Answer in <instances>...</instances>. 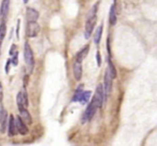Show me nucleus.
I'll use <instances>...</instances> for the list:
<instances>
[{"label":"nucleus","instance_id":"nucleus-1","mask_svg":"<svg viewBox=\"0 0 157 146\" xmlns=\"http://www.w3.org/2000/svg\"><path fill=\"white\" fill-rule=\"evenodd\" d=\"M98 109V105H97L96 103V100L95 99H93L92 101H90V103L88 104L87 109L85 110V112H84L83 114V117H82V122H87L88 120H90L93 118V116L95 115V113H96V110Z\"/></svg>","mask_w":157,"mask_h":146},{"label":"nucleus","instance_id":"nucleus-2","mask_svg":"<svg viewBox=\"0 0 157 146\" xmlns=\"http://www.w3.org/2000/svg\"><path fill=\"white\" fill-rule=\"evenodd\" d=\"M24 58L26 61L27 66L29 67V69H33V66H35V58H33V53L31 50L30 45H29L28 42H26L24 45Z\"/></svg>","mask_w":157,"mask_h":146},{"label":"nucleus","instance_id":"nucleus-3","mask_svg":"<svg viewBox=\"0 0 157 146\" xmlns=\"http://www.w3.org/2000/svg\"><path fill=\"white\" fill-rule=\"evenodd\" d=\"M94 99L96 100V103L98 105V107H102V104L107 99H105V87L102 86V84H99L97 86L96 94H95Z\"/></svg>","mask_w":157,"mask_h":146},{"label":"nucleus","instance_id":"nucleus-4","mask_svg":"<svg viewBox=\"0 0 157 146\" xmlns=\"http://www.w3.org/2000/svg\"><path fill=\"white\" fill-rule=\"evenodd\" d=\"M40 31V26L37 22H28L26 27V35L29 38H36Z\"/></svg>","mask_w":157,"mask_h":146},{"label":"nucleus","instance_id":"nucleus-5","mask_svg":"<svg viewBox=\"0 0 157 146\" xmlns=\"http://www.w3.org/2000/svg\"><path fill=\"white\" fill-rule=\"evenodd\" d=\"M16 101H17V107L18 110H24L27 109L28 107V98H27V92L26 90H23V92H20L17 94V97H16Z\"/></svg>","mask_w":157,"mask_h":146},{"label":"nucleus","instance_id":"nucleus-6","mask_svg":"<svg viewBox=\"0 0 157 146\" xmlns=\"http://www.w3.org/2000/svg\"><path fill=\"white\" fill-rule=\"evenodd\" d=\"M96 22H97V16L94 15V16H90L86 22V25H85V32H84V37L85 39H88L92 35L93 30H94V27L96 25Z\"/></svg>","mask_w":157,"mask_h":146},{"label":"nucleus","instance_id":"nucleus-7","mask_svg":"<svg viewBox=\"0 0 157 146\" xmlns=\"http://www.w3.org/2000/svg\"><path fill=\"white\" fill-rule=\"evenodd\" d=\"M112 77H111V73H110L109 69H107L105 71V99L108 98V96L110 95L111 92V88H112Z\"/></svg>","mask_w":157,"mask_h":146},{"label":"nucleus","instance_id":"nucleus-8","mask_svg":"<svg viewBox=\"0 0 157 146\" xmlns=\"http://www.w3.org/2000/svg\"><path fill=\"white\" fill-rule=\"evenodd\" d=\"M15 122H16V126H17L18 132L23 135L27 134V133H28V128H27V126H26V122L22 119V117H21V116H17Z\"/></svg>","mask_w":157,"mask_h":146},{"label":"nucleus","instance_id":"nucleus-9","mask_svg":"<svg viewBox=\"0 0 157 146\" xmlns=\"http://www.w3.org/2000/svg\"><path fill=\"white\" fill-rule=\"evenodd\" d=\"M8 132H9L10 137H13L17 132V126H16L15 118L13 115H10L9 117V125H8Z\"/></svg>","mask_w":157,"mask_h":146},{"label":"nucleus","instance_id":"nucleus-10","mask_svg":"<svg viewBox=\"0 0 157 146\" xmlns=\"http://www.w3.org/2000/svg\"><path fill=\"white\" fill-rule=\"evenodd\" d=\"M38 17H39V13L37 10L33 9V8H27L26 18L28 22H37Z\"/></svg>","mask_w":157,"mask_h":146},{"label":"nucleus","instance_id":"nucleus-11","mask_svg":"<svg viewBox=\"0 0 157 146\" xmlns=\"http://www.w3.org/2000/svg\"><path fill=\"white\" fill-rule=\"evenodd\" d=\"M73 77L76 81H80L82 77V66L81 62L78 61H75L73 63Z\"/></svg>","mask_w":157,"mask_h":146},{"label":"nucleus","instance_id":"nucleus-12","mask_svg":"<svg viewBox=\"0 0 157 146\" xmlns=\"http://www.w3.org/2000/svg\"><path fill=\"white\" fill-rule=\"evenodd\" d=\"M88 51H90V45H86L85 47L82 48L80 52L76 54V58H75V61H78V62H82L83 59L87 56L88 54Z\"/></svg>","mask_w":157,"mask_h":146},{"label":"nucleus","instance_id":"nucleus-13","mask_svg":"<svg viewBox=\"0 0 157 146\" xmlns=\"http://www.w3.org/2000/svg\"><path fill=\"white\" fill-rule=\"evenodd\" d=\"M117 15H116V9H115V5L111 6L110 8V13H109V22L110 25H115L116 24V20H117Z\"/></svg>","mask_w":157,"mask_h":146},{"label":"nucleus","instance_id":"nucleus-14","mask_svg":"<svg viewBox=\"0 0 157 146\" xmlns=\"http://www.w3.org/2000/svg\"><path fill=\"white\" fill-rule=\"evenodd\" d=\"M20 113H21L20 116L22 117V119L24 120V122H26V124H28V125L33 124V118H31V116H30V114H29V112L27 111V109L21 110Z\"/></svg>","mask_w":157,"mask_h":146},{"label":"nucleus","instance_id":"nucleus-15","mask_svg":"<svg viewBox=\"0 0 157 146\" xmlns=\"http://www.w3.org/2000/svg\"><path fill=\"white\" fill-rule=\"evenodd\" d=\"M7 128H8V114H7V112L5 111V113H3V115H2V118L0 120V132L5 133Z\"/></svg>","mask_w":157,"mask_h":146},{"label":"nucleus","instance_id":"nucleus-16","mask_svg":"<svg viewBox=\"0 0 157 146\" xmlns=\"http://www.w3.org/2000/svg\"><path fill=\"white\" fill-rule=\"evenodd\" d=\"M10 8V0H2V5H1V11H0V15L1 17L5 18L8 14Z\"/></svg>","mask_w":157,"mask_h":146},{"label":"nucleus","instance_id":"nucleus-17","mask_svg":"<svg viewBox=\"0 0 157 146\" xmlns=\"http://www.w3.org/2000/svg\"><path fill=\"white\" fill-rule=\"evenodd\" d=\"M102 31H103V25L101 24L100 26L97 28L96 32H95V35H94V42L96 44H99V42H100L101 36H102Z\"/></svg>","mask_w":157,"mask_h":146},{"label":"nucleus","instance_id":"nucleus-18","mask_svg":"<svg viewBox=\"0 0 157 146\" xmlns=\"http://www.w3.org/2000/svg\"><path fill=\"white\" fill-rule=\"evenodd\" d=\"M108 65H109V68H108V69H109L110 73H111L112 79H116V69H115V67H114V65H113V62H112L110 56L108 57Z\"/></svg>","mask_w":157,"mask_h":146},{"label":"nucleus","instance_id":"nucleus-19","mask_svg":"<svg viewBox=\"0 0 157 146\" xmlns=\"http://www.w3.org/2000/svg\"><path fill=\"white\" fill-rule=\"evenodd\" d=\"M90 95H92L90 92H83V95H82L81 99H80V102H81L82 104H86V103L88 102V100H90Z\"/></svg>","mask_w":157,"mask_h":146},{"label":"nucleus","instance_id":"nucleus-20","mask_svg":"<svg viewBox=\"0 0 157 146\" xmlns=\"http://www.w3.org/2000/svg\"><path fill=\"white\" fill-rule=\"evenodd\" d=\"M6 31H7V27H6V23H2V24L0 25V46H1V43H2L3 39H5Z\"/></svg>","mask_w":157,"mask_h":146},{"label":"nucleus","instance_id":"nucleus-21","mask_svg":"<svg viewBox=\"0 0 157 146\" xmlns=\"http://www.w3.org/2000/svg\"><path fill=\"white\" fill-rule=\"evenodd\" d=\"M82 87H83L82 85L78 86V88L76 89L75 94H74V97H73V101H80L82 95H83V90H82Z\"/></svg>","mask_w":157,"mask_h":146},{"label":"nucleus","instance_id":"nucleus-22","mask_svg":"<svg viewBox=\"0 0 157 146\" xmlns=\"http://www.w3.org/2000/svg\"><path fill=\"white\" fill-rule=\"evenodd\" d=\"M11 60H12V63H13L14 66L17 65V63H18V53L17 52L13 55V58H12Z\"/></svg>","mask_w":157,"mask_h":146},{"label":"nucleus","instance_id":"nucleus-23","mask_svg":"<svg viewBox=\"0 0 157 146\" xmlns=\"http://www.w3.org/2000/svg\"><path fill=\"white\" fill-rule=\"evenodd\" d=\"M12 62L11 59H8L7 61V65H6V73H9V70H10V63Z\"/></svg>","mask_w":157,"mask_h":146},{"label":"nucleus","instance_id":"nucleus-24","mask_svg":"<svg viewBox=\"0 0 157 146\" xmlns=\"http://www.w3.org/2000/svg\"><path fill=\"white\" fill-rule=\"evenodd\" d=\"M2 98H3V88H2V84L0 83V103L2 101Z\"/></svg>","mask_w":157,"mask_h":146},{"label":"nucleus","instance_id":"nucleus-25","mask_svg":"<svg viewBox=\"0 0 157 146\" xmlns=\"http://www.w3.org/2000/svg\"><path fill=\"white\" fill-rule=\"evenodd\" d=\"M16 52H17V51H16V46L15 45H12L11 50H10V55H11V56H13V55L15 54Z\"/></svg>","mask_w":157,"mask_h":146},{"label":"nucleus","instance_id":"nucleus-26","mask_svg":"<svg viewBox=\"0 0 157 146\" xmlns=\"http://www.w3.org/2000/svg\"><path fill=\"white\" fill-rule=\"evenodd\" d=\"M3 113H5V110H3V107L0 105V120H1V118H2Z\"/></svg>","mask_w":157,"mask_h":146},{"label":"nucleus","instance_id":"nucleus-27","mask_svg":"<svg viewBox=\"0 0 157 146\" xmlns=\"http://www.w3.org/2000/svg\"><path fill=\"white\" fill-rule=\"evenodd\" d=\"M97 61H98V66L101 65V59H100V54H99V52L97 53Z\"/></svg>","mask_w":157,"mask_h":146},{"label":"nucleus","instance_id":"nucleus-28","mask_svg":"<svg viewBox=\"0 0 157 146\" xmlns=\"http://www.w3.org/2000/svg\"><path fill=\"white\" fill-rule=\"evenodd\" d=\"M23 1H24V3H27L29 1V0H23Z\"/></svg>","mask_w":157,"mask_h":146}]
</instances>
